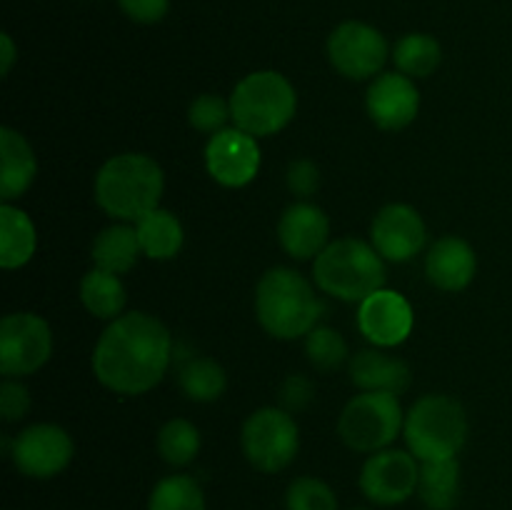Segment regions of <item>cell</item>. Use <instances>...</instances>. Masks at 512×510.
<instances>
[{"mask_svg":"<svg viewBox=\"0 0 512 510\" xmlns=\"http://www.w3.org/2000/svg\"><path fill=\"white\" fill-rule=\"evenodd\" d=\"M38 163L28 140L13 128H0V198H20L33 185Z\"/></svg>","mask_w":512,"mask_h":510,"instance_id":"cell-20","label":"cell"},{"mask_svg":"<svg viewBox=\"0 0 512 510\" xmlns=\"http://www.w3.org/2000/svg\"><path fill=\"white\" fill-rule=\"evenodd\" d=\"M305 353L318 370H333L345 360L348 345L338 330L328 328V325H315L305 338Z\"/></svg>","mask_w":512,"mask_h":510,"instance_id":"cell-30","label":"cell"},{"mask_svg":"<svg viewBox=\"0 0 512 510\" xmlns=\"http://www.w3.org/2000/svg\"><path fill=\"white\" fill-rule=\"evenodd\" d=\"M163 188V168L140 153L115 155L95 175V200L110 218L123 223H138L160 208Z\"/></svg>","mask_w":512,"mask_h":510,"instance_id":"cell-2","label":"cell"},{"mask_svg":"<svg viewBox=\"0 0 512 510\" xmlns=\"http://www.w3.org/2000/svg\"><path fill=\"white\" fill-rule=\"evenodd\" d=\"M243 453L260 473H280L295 460L300 448V433L293 415L283 408H260L245 420Z\"/></svg>","mask_w":512,"mask_h":510,"instance_id":"cell-8","label":"cell"},{"mask_svg":"<svg viewBox=\"0 0 512 510\" xmlns=\"http://www.w3.org/2000/svg\"><path fill=\"white\" fill-rule=\"evenodd\" d=\"M358 328L378 348H395L413 330V308L395 290H375L360 303Z\"/></svg>","mask_w":512,"mask_h":510,"instance_id":"cell-15","label":"cell"},{"mask_svg":"<svg viewBox=\"0 0 512 510\" xmlns=\"http://www.w3.org/2000/svg\"><path fill=\"white\" fill-rule=\"evenodd\" d=\"M53 338L50 328L40 315L13 313L0 323V373L30 375L48 363Z\"/></svg>","mask_w":512,"mask_h":510,"instance_id":"cell-9","label":"cell"},{"mask_svg":"<svg viewBox=\"0 0 512 510\" xmlns=\"http://www.w3.org/2000/svg\"><path fill=\"white\" fill-rule=\"evenodd\" d=\"M120 10L140 25H153L168 15L170 0H118Z\"/></svg>","mask_w":512,"mask_h":510,"instance_id":"cell-36","label":"cell"},{"mask_svg":"<svg viewBox=\"0 0 512 510\" xmlns=\"http://www.w3.org/2000/svg\"><path fill=\"white\" fill-rule=\"evenodd\" d=\"M330 223L328 215L313 203H295L280 215L278 238L285 253L293 255L295 260L318 258L328 248Z\"/></svg>","mask_w":512,"mask_h":510,"instance_id":"cell-17","label":"cell"},{"mask_svg":"<svg viewBox=\"0 0 512 510\" xmlns=\"http://www.w3.org/2000/svg\"><path fill=\"white\" fill-rule=\"evenodd\" d=\"M410 378L408 363L383 350H360L350 360V380L363 393L400 395L408 390Z\"/></svg>","mask_w":512,"mask_h":510,"instance_id":"cell-19","label":"cell"},{"mask_svg":"<svg viewBox=\"0 0 512 510\" xmlns=\"http://www.w3.org/2000/svg\"><path fill=\"white\" fill-rule=\"evenodd\" d=\"M140 250L138 230L130 225H110L103 233H98L93 243V260L95 268H103L108 273H128L138 263Z\"/></svg>","mask_w":512,"mask_h":510,"instance_id":"cell-24","label":"cell"},{"mask_svg":"<svg viewBox=\"0 0 512 510\" xmlns=\"http://www.w3.org/2000/svg\"><path fill=\"white\" fill-rule=\"evenodd\" d=\"M405 443L420 460H450L468 438V418L458 400L448 395H425L405 415Z\"/></svg>","mask_w":512,"mask_h":510,"instance_id":"cell-6","label":"cell"},{"mask_svg":"<svg viewBox=\"0 0 512 510\" xmlns=\"http://www.w3.org/2000/svg\"><path fill=\"white\" fill-rule=\"evenodd\" d=\"M0 45H3V58H0V73L8 75L10 68H13V63H15V45H13V40H10L8 33L0 35Z\"/></svg>","mask_w":512,"mask_h":510,"instance_id":"cell-37","label":"cell"},{"mask_svg":"<svg viewBox=\"0 0 512 510\" xmlns=\"http://www.w3.org/2000/svg\"><path fill=\"white\" fill-rule=\"evenodd\" d=\"M298 98L285 75L275 70H258L250 73L235 85L230 95V115H233L235 128L265 138L293 120Z\"/></svg>","mask_w":512,"mask_h":510,"instance_id":"cell-5","label":"cell"},{"mask_svg":"<svg viewBox=\"0 0 512 510\" xmlns=\"http://www.w3.org/2000/svg\"><path fill=\"white\" fill-rule=\"evenodd\" d=\"M178 383L195 403H213L225 393V370L210 358H193L180 368Z\"/></svg>","mask_w":512,"mask_h":510,"instance_id":"cell-27","label":"cell"},{"mask_svg":"<svg viewBox=\"0 0 512 510\" xmlns=\"http://www.w3.org/2000/svg\"><path fill=\"white\" fill-rule=\"evenodd\" d=\"M320 185V170L313 160L300 158L293 160L288 168V188L293 190L298 198H310Z\"/></svg>","mask_w":512,"mask_h":510,"instance_id":"cell-34","label":"cell"},{"mask_svg":"<svg viewBox=\"0 0 512 510\" xmlns=\"http://www.w3.org/2000/svg\"><path fill=\"white\" fill-rule=\"evenodd\" d=\"M368 113L383 130H403L420 110V93L403 73H383L368 88Z\"/></svg>","mask_w":512,"mask_h":510,"instance_id":"cell-16","label":"cell"},{"mask_svg":"<svg viewBox=\"0 0 512 510\" xmlns=\"http://www.w3.org/2000/svg\"><path fill=\"white\" fill-rule=\"evenodd\" d=\"M403 425L405 415L398 395L360 393L340 413L338 433L350 450L378 453L398 438Z\"/></svg>","mask_w":512,"mask_h":510,"instance_id":"cell-7","label":"cell"},{"mask_svg":"<svg viewBox=\"0 0 512 510\" xmlns=\"http://www.w3.org/2000/svg\"><path fill=\"white\" fill-rule=\"evenodd\" d=\"M285 505L288 510H338V498L325 480L303 475L290 483Z\"/></svg>","mask_w":512,"mask_h":510,"instance_id":"cell-31","label":"cell"},{"mask_svg":"<svg viewBox=\"0 0 512 510\" xmlns=\"http://www.w3.org/2000/svg\"><path fill=\"white\" fill-rule=\"evenodd\" d=\"M10 458L28 478H53L73 460V440L58 425H30L10 443Z\"/></svg>","mask_w":512,"mask_h":510,"instance_id":"cell-12","label":"cell"},{"mask_svg":"<svg viewBox=\"0 0 512 510\" xmlns=\"http://www.w3.org/2000/svg\"><path fill=\"white\" fill-rule=\"evenodd\" d=\"M315 283L333 298L345 303H363L368 295L383 288L385 263L373 245L358 238H340L315 258Z\"/></svg>","mask_w":512,"mask_h":510,"instance_id":"cell-4","label":"cell"},{"mask_svg":"<svg viewBox=\"0 0 512 510\" xmlns=\"http://www.w3.org/2000/svg\"><path fill=\"white\" fill-rule=\"evenodd\" d=\"M475 268H478V260H475L473 248L463 238H453V235L440 238L425 260V273L430 283L450 293L468 288L470 280L475 278Z\"/></svg>","mask_w":512,"mask_h":510,"instance_id":"cell-18","label":"cell"},{"mask_svg":"<svg viewBox=\"0 0 512 510\" xmlns=\"http://www.w3.org/2000/svg\"><path fill=\"white\" fill-rule=\"evenodd\" d=\"M280 403H283V410L288 413H298V410H305L313 400V383H310L305 375H288L280 385Z\"/></svg>","mask_w":512,"mask_h":510,"instance_id":"cell-35","label":"cell"},{"mask_svg":"<svg viewBox=\"0 0 512 510\" xmlns=\"http://www.w3.org/2000/svg\"><path fill=\"white\" fill-rule=\"evenodd\" d=\"M80 300L95 318L115 320L125 308V285L115 273L93 268L80 283Z\"/></svg>","mask_w":512,"mask_h":510,"instance_id":"cell-25","label":"cell"},{"mask_svg":"<svg viewBox=\"0 0 512 510\" xmlns=\"http://www.w3.org/2000/svg\"><path fill=\"white\" fill-rule=\"evenodd\" d=\"M173 340L168 328L148 313H128L105 328L93 350L95 378L120 395H140L163 380Z\"/></svg>","mask_w":512,"mask_h":510,"instance_id":"cell-1","label":"cell"},{"mask_svg":"<svg viewBox=\"0 0 512 510\" xmlns=\"http://www.w3.org/2000/svg\"><path fill=\"white\" fill-rule=\"evenodd\" d=\"M353 510H368V508H353Z\"/></svg>","mask_w":512,"mask_h":510,"instance_id":"cell-38","label":"cell"},{"mask_svg":"<svg viewBox=\"0 0 512 510\" xmlns=\"http://www.w3.org/2000/svg\"><path fill=\"white\" fill-rule=\"evenodd\" d=\"M328 58L340 75L365 80L380 73L388 60V43L378 28L360 20H345L330 33Z\"/></svg>","mask_w":512,"mask_h":510,"instance_id":"cell-10","label":"cell"},{"mask_svg":"<svg viewBox=\"0 0 512 510\" xmlns=\"http://www.w3.org/2000/svg\"><path fill=\"white\" fill-rule=\"evenodd\" d=\"M205 165L220 185L243 188L260 170L258 140L240 128L218 130L205 148Z\"/></svg>","mask_w":512,"mask_h":510,"instance_id":"cell-13","label":"cell"},{"mask_svg":"<svg viewBox=\"0 0 512 510\" xmlns=\"http://www.w3.org/2000/svg\"><path fill=\"white\" fill-rule=\"evenodd\" d=\"M320 300L308 280L290 268H273L255 290V313L273 338L295 340L308 335L320 318Z\"/></svg>","mask_w":512,"mask_h":510,"instance_id":"cell-3","label":"cell"},{"mask_svg":"<svg viewBox=\"0 0 512 510\" xmlns=\"http://www.w3.org/2000/svg\"><path fill=\"white\" fill-rule=\"evenodd\" d=\"M428 230H425L423 215L405 203H390L378 210L370 228L373 248L393 263L413 260L423 250Z\"/></svg>","mask_w":512,"mask_h":510,"instance_id":"cell-14","label":"cell"},{"mask_svg":"<svg viewBox=\"0 0 512 510\" xmlns=\"http://www.w3.org/2000/svg\"><path fill=\"white\" fill-rule=\"evenodd\" d=\"M200 450V433L190 420L175 418L160 428L158 433V453L165 463L183 468L193 463Z\"/></svg>","mask_w":512,"mask_h":510,"instance_id":"cell-29","label":"cell"},{"mask_svg":"<svg viewBox=\"0 0 512 510\" xmlns=\"http://www.w3.org/2000/svg\"><path fill=\"white\" fill-rule=\"evenodd\" d=\"M140 250L153 260H170L183 248V225L170 210L155 208L135 223Z\"/></svg>","mask_w":512,"mask_h":510,"instance_id":"cell-22","label":"cell"},{"mask_svg":"<svg viewBox=\"0 0 512 510\" xmlns=\"http://www.w3.org/2000/svg\"><path fill=\"white\" fill-rule=\"evenodd\" d=\"M228 118H233L230 115V103H225L223 98L213 93L198 95L188 110L190 125L200 130V133H218L228 123Z\"/></svg>","mask_w":512,"mask_h":510,"instance_id":"cell-32","label":"cell"},{"mask_svg":"<svg viewBox=\"0 0 512 510\" xmlns=\"http://www.w3.org/2000/svg\"><path fill=\"white\" fill-rule=\"evenodd\" d=\"M35 225L28 215L15 205H0V265L5 270L20 268L35 253Z\"/></svg>","mask_w":512,"mask_h":510,"instance_id":"cell-21","label":"cell"},{"mask_svg":"<svg viewBox=\"0 0 512 510\" xmlns=\"http://www.w3.org/2000/svg\"><path fill=\"white\" fill-rule=\"evenodd\" d=\"M148 510H205V495L190 475H170L153 488Z\"/></svg>","mask_w":512,"mask_h":510,"instance_id":"cell-28","label":"cell"},{"mask_svg":"<svg viewBox=\"0 0 512 510\" xmlns=\"http://www.w3.org/2000/svg\"><path fill=\"white\" fill-rule=\"evenodd\" d=\"M393 60L398 70L408 78H428L443 60V50L433 35L410 33L398 40L393 50Z\"/></svg>","mask_w":512,"mask_h":510,"instance_id":"cell-26","label":"cell"},{"mask_svg":"<svg viewBox=\"0 0 512 510\" xmlns=\"http://www.w3.org/2000/svg\"><path fill=\"white\" fill-rule=\"evenodd\" d=\"M420 465L413 453L405 450H378L365 460L360 470V490L375 505H400L418 493Z\"/></svg>","mask_w":512,"mask_h":510,"instance_id":"cell-11","label":"cell"},{"mask_svg":"<svg viewBox=\"0 0 512 510\" xmlns=\"http://www.w3.org/2000/svg\"><path fill=\"white\" fill-rule=\"evenodd\" d=\"M418 495L428 510H453L460 500L458 460H428L420 465Z\"/></svg>","mask_w":512,"mask_h":510,"instance_id":"cell-23","label":"cell"},{"mask_svg":"<svg viewBox=\"0 0 512 510\" xmlns=\"http://www.w3.org/2000/svg\"><path fill=\"white\" fill-rule=\"evenodd\" d=\"M30 410V395L28 388L23 383H15V380H5L0 385V415L3 420L13 423V420L25 418Z\"/></svg>","mask_w":512,"mask_h":510,"instance_id":"cell-33","label":"cell"}]
</instances>
